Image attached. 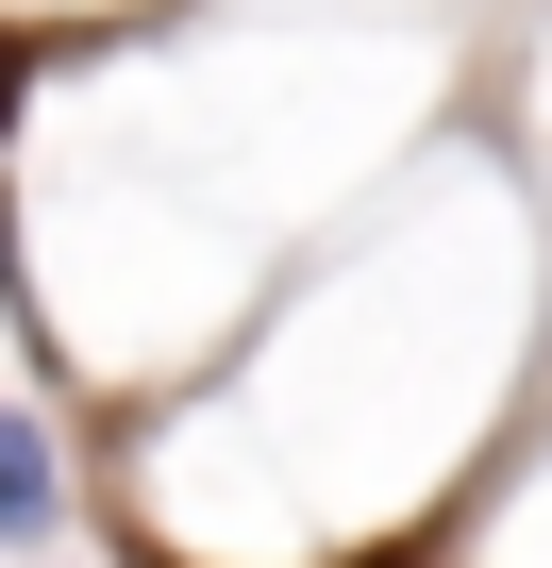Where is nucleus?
<instances>
[{
  "label": "nucleus",
  "mask_w": 552,
  "mask_h": 568,
  "mask_svg": "<svg viewBox=\"0 0 552 568\" xmlns=\"http://www.w3.org/2000/svg\"><path fill=\"white\" fill-rule=\"evenodd\" d=\"M51 518H68V468H51V435L18 402H0V535H51Z\"/></svg>",
  "instance_id": "1"
}]
</instances>
